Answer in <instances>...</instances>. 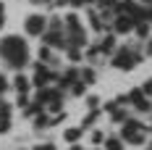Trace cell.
<instances>
[{
  "label": "cell",
  "mask_w": 152,
  "mask_h": 150,
  "mask_svg": "<svg viewBox=\"0 0 152 150\" xmlns=\"http://www.w3.org/2000/svg\"><path fill=\"white\" fill-rule=\"evenodd\" d=\"M0 55L5 61V66H11V69H24L26 66V61H29V47L26 42L21 40V37H3L0 40Z\"/></svg>",
  "instance_id": "1"
},
{
  "label": "cell",
  "mask_w": 152,
  "mask_h": 150,
  "mask_svg": "<svg viewBox=\"0 0 152 150\" xmlns=\"http://www.w3.org/2000/svg\"><path fill=\"white\" fill-rule=\"evenodd\" d=\"M110 63H113L115 69L129 71V69H134L137 63H142V53H139V50H131V47H121V50L110 58Z\"/></svg>",
  "instance_id": "2"
},
{
  "label": "cell",
  "mask_w": 152,
  "mask_h": 150,
  "mask_svg": "<svg viewBox=\"0 0 152 150\" xmlns=\"http://www.w3.org/2000/svg\"><path fill=\"white\" fill-rule=\"evenodd\" d=\"M24 27H26V32H29L31 37H39V34H45V29H47V16H42V13L26 16Z\"/></svg>",
  "instance_id": "3"
},
{
  "label": "cell",
  "mask_w": 152,
  "mask_h": 150,
  "mask_svg": "<svg viewBox=\"0 0 152 150\" xmlns=\"http://www.w3.org/2000/svg\"><path fill=\"white\" fill-rule=\"evenodd\" d=\"M53 79H55V74H50L45 69V63H39V66H37V74H34V84H37V87H45Z\"/></svg>",
  "instance_id": "4"
},
{
  "label": "cell",
  "mask_w": 152,
  "mask_h": 150,
  "mask_svg": "<svg viewBox=\"0 0 152 150\" xmlns=\"http://www.w3.org/2000/svg\"><path fill=\"white\" fill-rule=\"evenodd\" d=\"M113 29L118 32V34H126V32H131V29H134V18H129V16L118 13V16H115V24H113Z\"/></svg>",
  "instance_id": "5"
},
{
  "label": "cell",
  "mask_w": 152,
  "mask_h": 150,
  "mask_svg": "<svg viewBox=\"0 0 152 150\" xmlns=\"http://www.w3.org/2000/svg\"><path fill=\"white\" fill-rule=\"evenodd\" d=\"M11 129V105L0 103V134Z\"/></svg>",
  "instance_id": "6"
},
{
  "label": "cell",
  "mask_w": 152,
  "mask_h": 150,
  "mask_svg": "<svg viewBox=\"0 0 152 150\" xmlns=\"http://www.w3.org/2000/svg\"><path fill=\"white\" fill-rule=\"evenodd\" d=\"M84 134V129H81V126H74V129H66V142H71V145H74V142H79V137Z\"/></svg>",
  "instance_id": "7"
},
{
  "label": "cell",
  "mask_w": 152,
  "mask_h": 150,
  "mask_svg": "<svg viewBox=\"0 0 152 150\" xmlns=\"http://www.w3.org/2000/svg\"><path fill=\"white\" fill-rule=\"evenodd\" d=\"M45 126H53V116L50 113H39L37 121H34V129H45Z\"/></svg>",
  "instance_id": "8"
},
{
  "label": "cell",
  "mask_w": 152,
  "mask_h": 150,
  "mask_svg": "<svg viewBox=\"0 0 152 150\" xmlns=\"http://www.w3.org/2000/svg\"><path fill=\"white\" fill-rule=\"evenodd\" d=\"M100 50H102V55H110V53L115 50V37H113V34L105 37V40H102V45H100Z\"/></svg>",
  "instance_id": "9"
},
{
  "label": "cell",
  "mask_w": 152,
  "mask_h": 150,
  "mask_svg": "<svg viewBox=\"0 0 152 150\" xmlns=\"http://www.w3.org/2000/svg\"><path fill=\"white\" fill-rule=\"evenodd\" d=\"M76 79H79V71H76V69H71V71H66V74L61 76V87H68V84H74Z\"/></svg>",
  "instance_id": "10"
},
{
  "label": "cell",
  "mask_w": 152,
  "mask_h": 150,
  "mask_svg": "<svg viewBox=\"0 0 152 150\" xmlns=\"http://www.w3.org/2000/svg\"><path fill=\"white\" fill-rule=\"evenodd\" d=\"M13 87H16V92H29V79H26L24 74H18L16 82H13Z\"/></svg>",
  "instance_id": "11"
},
{
  "label": "cell",
  "mask_w": 152,
  "mask_h": 150,
  "mask_svg": "<svg viewBox=\"0 0 152 150\" xmlns=\"http://www.w3.org/2000/svg\"><path fill=\"white\" fill-rule=\"evenodd\" d=\"M97 116H100V111H89V113L84 116V121H81V129L87 132V129H89L92 124H94V119H97Z\"/></svg>",
  "instance_id": "12"
},
{
  "label": "cell",
  "mask_w": 152,
  "mask_h": 150,
  "mask_svg": "<svg viewBox=\"0 0 152 150\" xmlns=\"http://www.w3.org/2000/svg\"><path fill=\"white\" fill-rule=\"evenodd\" d=\"M39 63H53V47L50 45H45L39 50Z\"/></svg>",
  "instance_id": "13"
},
{
  "label": "cell",
  "mask_w": 152,
  "mask_h": 150,
  "mask_svg": "<svg viewBox=\"0 0 152 150\" xmlns=\"http://www.w3.org/2000/svg\"><path fill=\"white\" fill-rule=\"evenodd\" d=\"M105 150H123V140L121 137H110L105 142Z\"/></svg>",
  "instance_id": "14"
},
{
  "label": "cell",
  "mask_w": 152,
  "mask_h": 150,
  "mask_svg": "<svg viewBox=\"0 0 152 150\" xmlns=\"http://www.w3.org/2000/svg\"><path fill=\"white\" fill-rule=\"evenodd\" d=\"M79 79H81L84 84H92V82H94V69H84V71H79Z\"/></svg>",
  "instance_id": "15"
},
{
  "label": "cell",
  "mask_w": 152,
  "mask_h": 150,
  "mask_svg": "<svg viewBox=\"0 0 152 150\" xmlns=\"http://www.w3.org/2000/svg\"><path fill=\"white\" fill-rule=\"evenodd\" d=\"M87 108H89V111H97V108H100V98H97V95H89V98H87Z\"/></svg>",
  "instance_id": "16"
},
{
  "label": "cell",
  "mask_w": 152,
  "mask_h": 150,
  "mask_svg": "<svg viewBox=\"0 0 152 150\" xmlns=\"http://www.w3.org/2000/svg\"><path fill=\"white\" fill-rule=\"evenodd\" d=\"M142 92H144L147 98H152V76L147 79V82H144V84H142Z\"/></svg>",
  "instance_id": "17"
},
{
  "label": "cell",
  "mask_w": 152,
  "mask_h": 150,
  "mask_svg": "<svg viewBox=\"0 0 152 150\" xmlns=\"http://www.w3.org/2000/svg\"><path fill=\"white\" fill-rule=\"evenodd\" d=\"M66 50H68V58H71V61H79V58H81L79 47H66Z\"/></svg>",
  "instance_id": "18"
},
{
  "label": "cell",
  "mask_w": 152,
  "mask_h": 150,
  "mask_svg": "<svg viewBox=\"0 0 152 150\" xmlns=\"http://www.w3.org/2000/svg\"><path fill=\"white\" fill-rule=\"evenodd\" d=\"M92 142L100 145V142H102V132H92Z\"/></svg>",
  "instance_id": "19"
},
{
  "label": "cell",
  "mask_w": 152,
  "mask_h": 150,
  "mask_svg": "<svg viewBox=\"0 0 152 150\" xmlns=\"http://www.w3.org/2000/svg\"><path fill=\"white\" fill-rule=\"evenodd\" d=\"M29 3H34V5H53L55 0H29Z\"/></svg>",
  "instance_id": "20"
},
{
  "label": "cell",
  "mask_w": 152,
  "mask_h": 150,
  "mask_svg": "<svg viewBox=\"0 0 152 150\" xmlns=\"http://www.w3.org/2000/svg\"><path fill=\"white\" fill-rule=\"evenodd\" d=\"M37 150H55V145H37Z\"/></svg>",
  "instance_id": "21"
},
{
  "label": "cell",
  "mask_w": 152,
  "mask_h": 150,
  "mask_svg": "<svg viewBox=\"0 0 152 150\" xmlns=\"http://www.w3.org/2000/svg\"><path fill=\"white\" fill-rule=\"evenodd\" d=\"M144 50H147V55H152V40H147V47Z\"/></svg>",
  "instance_id": "22"
},
{
  "label": "cell",
  "mask_w": 152,
  "mask_h": 150,
  "mask_svg": "<svg viewBox=\"0 0 152 150\" xmlns=\"http://www.w3.org/2000/svg\"><path fill=\"white\" fill-rule=\"evenodd\" d=\"M5 87H8V84H5V79H3V74H0V92L5 90Z\"/></svg>",
  "instance_id": "23"
},
{
  "label": "cell",
  "mask_w": 152,
  "mask_h": 150,
  "mask_svg": "<svg viewBox=\"0 0 152 150\" xmlns=\"http://www.w3.org/2000/svg\"><path fill=\"white\" fill-rule=\"evenodd\" d=\"M71 150H84V148H81V145H76V142H74V145H71Z\"/></svg>",
  "instance_id": "24"
},
{
  "label": "cell",
  "mask_w": 152,
  "mask_h": 150,
  "mask_svg": "<svg viewBox=\"0 0 152 150\" xmlns=\"http://www.w3.org/2000/svg\"><path fill=\"white\" fill-rule=\"evenodd\" d=\"M142 3H147V5H150V3H152V0H142Z\"/></svg>",
  "instance_id": "25"
},
{
  "label": "cell",
  "mask_w": 152,
  "mask_h": 150,
  "mask_svg": "<svg viewBox=\"0 0 152 150\" xmlns=\"http://www.w3.org/2000/svg\"><path fill=\"white\" fill-rule=\"evenodd\" d=\"M147 150H152V148H147Z\"/></svg>",
  "instance_id": "26"
},
{
  "label": "cell",
  "mask_w": 152,
  "mask_h": 150,
  "mask_svg": "<svg viewBox=\"0 0 152 150\" xmlns=\"http://www.w3.org/2000/svg\"><path fill=\"white\" fill-rule=\"evenodd\" d=\"M150 148H152V145H150Z\"/></svg>",
  "instance_id": "27"
}]
</instances>
